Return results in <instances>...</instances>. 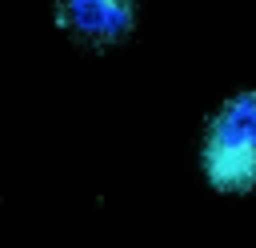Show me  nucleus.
<instances>
[{"instance_id":"nucleus-1","label":"nucleus","mask_w":256,"mask_h":248,"mask_svg":"<svg viewBox=\"0 0 256 248\" xmlns=\"http://www.w3.org/2000/svg\"><path fill=\"white\" fill-rule=\"evenodd\" d=\"M200 168L224 196L256 192V88L228 96L212 112L200 144Z\"/></svg>"},{"instance_id":"nucleus-2","label":"nucleus","mask_w":256,"mask_h":248,"mask_svg":"<svg viewBox=\"0 0 256 248\" xmlns=\"http://www.w3.org/2000/svg\"><path fill=\"white\" fill-rule=\"evenodd\" d=\"M56 28L80 48H116L136 32V0H56Z\"/></svg>"}]
</instances>
